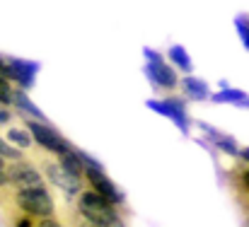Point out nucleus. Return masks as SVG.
Listing matches in <instances>:
<instances>
[{
    "instance_id": "f257e3e1",
    "label": "nucleus",
    "mask_w": 249,
    "mask_h": 227,
    "mask_svg": "<svg viewBox=\"0 0 249 227\" xmlns=\"http://www.w3.org/2000/svg\"><path fill=\"white\" fill-rule=\"evenodd\" d=\"M15 206L34 220L51 218L53 210H56V203H53V198H51V193L44 184L41 186H29V189H17Z\"/></svg>"
},
{
    "instance_id": "2eb2a0df",
    "label": "nucleus",
    "mask_w": 249,
    "mask_h": 227,
    "mask_svg": "<svg viewBox=\"0 0 249 227\" xmlns=\"http://www.w3.org/2000/svg\"><path fill=\"white\" fill-rule=\"evenodd\" d=\"M68 174H73V176H78V179H83V164H80V159H78V155L75 150L71 148L68 152H63V155H58V159H56Z\"/></svg>"
},
{
    "instance_id": "393cba45",
    "label": "nucleus",
    "mask_w": 249,
    "mask_h": 227,
    "mask_svg": "<svg viewBox=\"0 0 249 227\" xmlns=\"http://www.w3.org/2000/svg\"><path fill=\"white\" fill-rule=\"evenodd\" d=\"M240 157H242V162H245V164H249V148L247 150H240Z\"/></svg>"
},
{
    "instance_id": "dca6fc26",
    "label": "nucleus",
    "mask_w": 249,
    "mask_h": 227,
    "mask_svg": "<svg viewBox=\"0 0 249 227\" xmlns=\"http://www.w3.org/2000/svg\"><path fill=\"white\" fill-rule=\"evenodd\" d=\"M7 140L15 143L17 148H24V150L32 148V136L24 128H7Z\"/></svg>"
},
{
    "instance_id": "a878e982",
    "label": "nucleus",
    "mask_w": 249,
    "mask_h": 227,
    "mask_svg": "<svg viewBox=\"0 0 249 227\" xmlns=\"http://www.w3.org/2000/svg\"><path fill=\"white\" fill-rule=\"evenodd\" d=\"M0 75L5 77V58L2 56H0Z\"/></svg>"
},
{
    "instance_id": "6e6552de",
    "label": "nucleus",
    "mask_w": 249,
    "mask_h": 227,
    "mask_svg": "<svg viewBox=\"0 0 249 227\" xmlns=\"http://www.w3.org/2000/svg\"><path fill=\"white\" fill-rule=\"evenodd\" d=\"M39 70V63L22 61V58H7L5 61V80H12L19 85V89H29L34 85V73Z\"/></svg>"
},
{
    "instance_id": "20e7f679",
    "label": "nucleus",
    "mask_w": 249,
    "mask_h": 227,
    "mask_svg": "<svg viewBox=\"0 0 249 227\" xmlns=\"http://www.w3.org/2000/svg\"><path fill=\"white\" fill-rule=\"evenodd\" d=\"M83 179L87 181V186H89V191H94V193H99V196H104L109 203H114L116 208H121L124 203H126V196H124V191L104 174V169H85L83 172Z\"/></svg>"
},
{
    "instance_id": "5701e85b",
    "label": "nucleus",
    "mask_w": 249,
    "mask_h": 227,
    "mask_svg": "<svg viewBox=\"0 0 249 227\" xmlns=\"http://www.w3.org/2000/svg\"><path fill=\"white\" fill-rule=\"evenodd\" d=\"M12 121V111L7 106H0V123H10Z\"/></svg>"
},
{
    "instance_id": "6ab92c4d",
    "label": "nucleus",
    "mask_w": 249,
    "mask_h": 227,
    "mask_svg": "<svg viewBox=\"0 0 249 227\" xmlns=\"http://www.w3.org/2000/svg\"><path fill=\"white\" fill-rule=\"evenodd\" d=\"M0 106H12V85L0 75Z\"/></svg>"
},
{
    "instance_id": "ddd939ff",
    "label": "nucleus",
    "mask_w": 249,
    "mask_h": 227,
    "mask_svg": "<svg viewBox=\"0 0 249 227\" xmlns=\"http://www.w3.org/2000/svg\"><path fill=\"white\" fill-rule=\"evenodd\" d=\"M167 56H169V61H172L179 70H184L186 75H191L194 63H191V58H189V53H186V49H184V46H169Z\"/></svg>"
},
{
    "instance_id": "b1692460",
    "label": "nucleus",
    "mask_w": 249,
    "mask_h": 227,
    "mask_svg": "<svg viewBox=\"0 0 249 227\" xmlns=\"http://www.w3.org/2000/svg\"><path fill=\"white\" fill-rule=\"evenodd\" d=\"M7 186V174H5V169H0V189H5Z\"/></svg>"
},
{
    "instance_id": "4be33fe9",
    "label": "nucleus",
    "mask_w": 249,
    "mask_h": 227,
    "mask_svg": "<svg viewBox=\"0 0 249 227\" xmlns=\"http://www.w3.org/2000/svg\"><path fill=\"white\" fill-rule=\"evenodd\" d=\"M36 227H63V225H61V223H58V220H56V218L51 215V218H41Z\"/></svg>"
},
{
    "instance_id": "412c9836",
    "label": "nucleus",
    "mask_w": 249,
    "mask_h": 227,
    "mask_svg": "<svg viewBox=\"0 0 249 227\" xmlns=\"http://www.w3.org/2000/svg\"><path fill=\"white\" fill-rule=\"evenodd\" d=\"M97 227H126V220H124V218H121V213H119V215L109 218L107 223H102V225H97Z\"/></svg>"
},
{
    "instance_id": "423d86ee",
    "label": "nucleus",
    "mask_w": 249,
    "mask_h": 227,
    "mask_svg": "<svg viewBox=\"0 0 249 227\" xmlns=\"http://www.w3.org/2000/svg\"><path fill=\"white\" fill-rule=\"evenodd\" d=\"M41 167H44V172H46V179H49L53 186H58L66 196H78V193L83 191V179L68 174L56 159H44Z\"/></svg>"
},
{
    "instance_id": "f3484780",
    "label": "nucleus",
    "mask_w": 249,
    "mask_h": 227,
    "mask_svg": "<svg viewBox=\"0 0 249 227\" xmlns=\"http://www.w3.org/2000/svg\"><path fill=\"white\" fill-rule=\"evenodd\" d=\"M232 172H235L237 186H240V189H242V191L249 196V164H245V162H242V164H240V167H235Z\"/></svg>"
},
{
    "instance_id": "bb28decb",
    "label": "nucleus",
    "mask_w": 249,
    "mask_h": 227,
    "mask_svg": "<svg viewBox=\"0 0 249 227\" xmlns=\"http://www.w3.org/2000/svg\"><path fill=\"white\" fill-rule=\"evenodd\" d=\"M5 164H7V162H5V159L0 157V169H5Z\"/></svg>"
},
{
    "instance_id": "7ed1b4c3",
    "label": "nucleus",
    "mask_w": 249,
    "mask_h": 227,
    "mask_svg": "<svg viewBox=\"0 0 249 227\" xmlns=\"http://www.w3.org/2000/svg\"><path fill=\"white\" fill-rule=\"evenodd\" d=\"M27 131L32 133V140L41 148L44 152H51V155H63V152H68L73 145L56 131V128H51V126H46V123H41V121H32V119H27Z\"/></svg>"
},
{
    "instance_id": "39448f33",
    "label": "nucleus",
    "mask_w": 249,
    "mask_h": 227,
    "mask_svg": "<svg viewBox=\"0 0 249 227\" xmlns=\"http://www.w3.org/2000/svg\"><path fill=\"white\" fill-rule=\"evenodd\" d=\"M5 174H7V186H15V189H29V186L44 184V176L39 174V169L27 159H15L5 164Z\"/></svg>"
},
{
    "instance_id": "f03ea898",
    "label": "nucleus",
    "mask_w": 249,
    "mask_h": 227,
    "mask_svg": "<svg viewBox=\"0 0 249 227\" xmlns=\"http://www.w3.org/2000/svg\"><path fill=\"white\" fill-rule=\"evenodd\" d=\"M78 210H80L83 220L92 223V225H102L109 218L119 215V208L114 203H109L104 196L94 193V191H83L78 196Z\"/></svg>"
},
{
    "instance_id": "9b49d317",
    "label": "nucleus",
    "mask_w": 249,
    "mask_h": 227,
    "mask_svg": "<svg viewBox=\"0 0 249 227\" xmlns=\"http://www.w3.org/2000/svg\"><path fill=\"white\" fill-rule=\"evenodd\" d=\"M201 131L215 143V148L223 152H228V155H240V145L235 143V138H230V136H225V133H220V131H215L213 126H208V123H201Z\"/></svg>"
},
{
    "instance_id": "1a4fd4ad",
    "label": "nucleus",
    "mask_w": 249,
    "mask_h": 227,
    "mask_svg": "<svg viewBox=\"0 0 249 227\" xmlns=\"http://www.w3.org/2000/svg\"><path fill=\"white\" fill-rule=\"evenodd\" d=\"M148 77L158 85V87H162V89H174L177 85H179V75H177V70L172 68V66H167L165 61L160 58V61H148Z\"/></svg>"
},
{
    "instance_id": "f8f14e48",
    "label": "nucleus",
    "mask_w": 249,
    "mask_h": 227,
    "mask_svg": "<svg viewBox=\"0 0 249 227\" xmlns=\"http://www.w3.org/2000/svg\"><path fill=\"white\" fill-rule=\"evenodd\" d=\"M181 87H184V92H186L191 99H208V97H211L208 85H206V82H201L198 77H194V75H184L181 77Z\"/></svg>"
},
{
    "instance_id": "cd10ccee",
    "label": "nucleus",
    "mask_w": 249,
    "mask_h": 227,
    "mask_svg": "<svg viewBox=\"0 0 249 227\" xmlns=\"http://www.w3.org/2000/svg\"><path fill=\"white\" fill-rule=\"evenodd\" d=\"M242 106H249V99H247V102H245V104H242Z\"/></svg>"
},
{
    "instance_id": "4468645a",
    "label": "nucleus",
    "mask_w": 249,
    "mask_h": 227,
    "mask_svg": "<svg viewBox=\"0 0 249 227\" xmlns=\"http://www.w3.org/2000/svg\"><path fill=\"white\" fill-rule=\"evenodd\" d=\"M208 99H213V102H218V104H245L247 102V94L242 92V89H230V87H223L220 92H215V94H211Z\"/></svg>"
},
{
    "instance_id": "0eeeda50",
    "label": "nucleus",
    "mask_w": 249,
    "mask_h": 227,
    "mask_svg": "<svg viewBox=\"0 0 249 227\" xmlns=\"http://www.w3.org/2000/svg\"><path fill=\"white\" fill-rule=\"evenodd\" d=\"M145 104H148V109H153V111L162 114V116H167V119H172V121L177 123V128H179L181 133H189L186 106H184V102H181V99H174V97H167L165 102H158V99H148Z\"/></svg>"
},
{
    "instance_id": "a211bd4d",
    "label": "nucleus",
    "mask_w": 249,
    "mask_h": 227,
    "mask_svg": "<svg viewBox=\"0 0 249 227\" xmlns=\"http://www.w3.org/2000/svg\"><path fill=\"white\" fill-rule=\"evenodd\" d=\"M0 157H2V159H10V162H15V159H24L22 152L17 150L15 145H10L7 140H2V138H0Z\"/></svg>"
},
{
    "instance_id": "aec40b11",
    "label": "nucleus",
    "mask_w": 249,
    "mask_h": 227,
    "mask_svg": "<svg viewBox=\"0 0 249 227\" xmlns=\"http://www.w3.org/2000/svg\"><path fill=\"white\" fill-rule=\"evenodd\" d=\"M235 27H237V32H240V39H242V44L249 49V17L247 15H242V17H237L235 19Z\"/></svg>"
},
{
    "instance_id": "9d476101",
    "label": "nucleus",
    "mask_w": 249,
    "mask_h": 227,
    "mask_svg": "<svg viewBox=\"0 0 249 227\" xmlns=\"http://www.w3.org/2000/svg\"><path fill=\"white\" fill-rule=\"evenodd\" d=\"M12 106H15V109H19V111H24V114H27V116H32L34 121L46 123V116L41 114V109H39V106L27 97V92H24V89H19V87H17V89H12Z\"/></svg>"
}]
</instances>
